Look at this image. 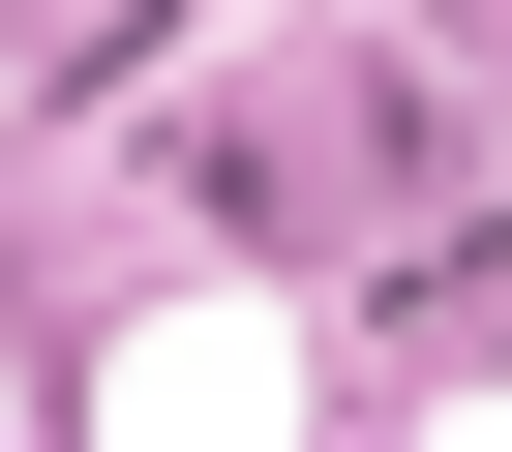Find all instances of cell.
Returning a JSON list of instances; mask_svg holds the SVG:
<instances>
[{"mask_svg": "<svg viewBox=\"0 0 512 452\" xmlns=\"http://www.w3.org/2000/svg\"><path fill=\"white\" fill-rule=\"evenodd\" d=\"M91 392H121L151 452H211V422H302V332H272V302H151V332H121Z\"/></svg>", "mask_w": 512, "mask_h": 452, "instance_id": "6da1fadb", "label": "cell"}]
</instances>
